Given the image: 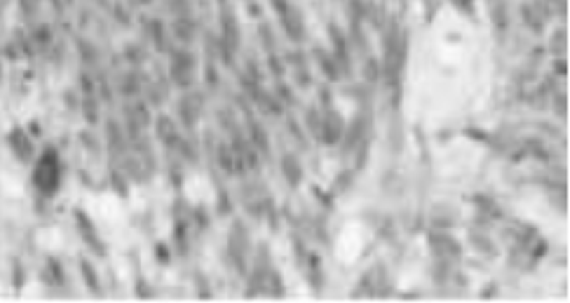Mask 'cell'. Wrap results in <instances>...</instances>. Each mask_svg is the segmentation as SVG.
I'll list each match as a JSON object with an SVG mask.
<instances>
[{
  "instance_id": "cell-2",
  "label": "cell",
  "mask_w": 570,
  "mask_h": 303,
  "mask_svg": "<svg viewBox=\"0 0 570 303\" xmlns=\"http://www.w3.org/2000/svg\"><path fill=\"white\" fill-rule=\"evenodd\" d=\"M7 146H10L14 158L19 162H24V165H28V162L36 158V146L31 142V134L24 127H12L7 132Z\"/></svg>"
},
{
  "instance_id": "cell-1",
  "label": "cell",
  "mask_w": 570,
  "mask_h": 303,
  "mask_svg": "<svg viewBox=\"0 0 570 303\" xmlns=\"http://www.w3.org/2000/svg\"><path fill=\"white\" fill-rule=\"evenodd\" d=\"M61 181V165H59V155L54 149H45L41 153V158L36 160L33 165V186L38 193L43 196H54L59 188Z\"/></svg>"
}]
</instances>
